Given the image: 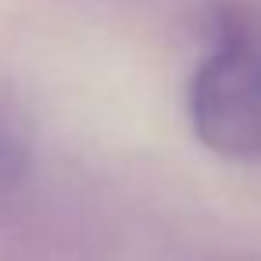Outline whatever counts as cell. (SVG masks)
<instances>
[{
  "label": "cell",
  "mask_w": 261,
  "mask_h": 261,
  "mask_svg": "<svg viewBox=\"0 0 261 261\" xmlns=\"http://www.w3.org/2000/svg\"><path fill=\"white\" fill-rule=\"evenodd\" d=\"M186 115L197 140L232 161H261V40L225 29L186 86Z\"/></svg>",
  "instance_id": "1"
},
{
  "label": "cell",
  "mask_w": 261,
  "mask_h": 261,
  "mask_svg": "<svg viewBox=\"0 0 261 261\" xmlns=\"http://www.w3.org/2000/svg\"><path fill=\"white\" fill-rule=\"evenodd\" d=\"M29 168H33V143L22 122L8 108H0V200L11 197L29 179Z\"/></svg>",
  "instance_id": "2"
}]
</instances>
